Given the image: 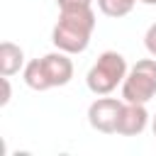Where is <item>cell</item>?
Returning <instances> with one entry per match:
<instances>
[{"label": "cell", "instance_id": "1", "mask_svg": "<svg viewBox=\"0 0 156 156\" xmlns=\"http://www.w3.org/2000/svg\"><path fill=\"white\" fill-rule=\"evenodd\" d=\"M93 29H95L93 5L63 7V10H58V22L54 24L51 41L56 49H61L66 54H83L90 44Z\"/></svg>", "mask_w": 156, "mask_h": 156}, {"label": "cell", "instance_id": "2", "mask_svg": "<svg viewBox=\"0 0 156 156\" xmlns=\"http://www.w3.org/2000/svg\"><path fill=\"white\" fill-rule=\"evenodd\" d=\"M68 56L71 54L58 49V51H51L41 58H32L24 66V83L39 93L68 85L73 78V61Z\"/></svg>", "mask_w": 156, "mask_h": 156}, {"label": "cell", "instance_id": "3", "mask_svg": "<svg viewBox=\"0 0 156 156\" xmlns=\"http://www.w3.org/2000/svg\"><path fill=\"white\" fill-rule=\"evenodd\" d=\"M127 76V61L122 54L117 51H102L98 56V61L90 66L88 76H85V83H88V90L95 93V95H110L117 85H122Z\"/></svg>", "mask_w": 156, "mask_h": 156}, {"label": "cell", "instance_id": "4", "mask_svg": "<svg viewBox=\"0 0 156 156\" xmlns=\"http://www.w3.org/2000/svg\"><path fill=\"white\" fill-rule=\"evenodd\" d=\"M156 95V58L136 61L122 80V100L146 105Z\"/></svg>", "mask_w": 156, "mask_h": 156}, {"label": "cell", "instance_id": "5", "mask_svg": "<svg viewBox=\"0 0 156 156\" xmlns=\"http://www.w3.org/2000/svg\"><path fill=\"white\" fill-rule=\"evenodd\" d=\"M122 100L117 98H98L90 107H88V122L93 129L102 132V134H117V122H119V112H122Z\"/></svg>", "mask_w": 156, "mask_h": 156}, {"label": "cell", "instance_id": "6", "mask_svg": "<svg viewBox=\"0 0 156 156\" xmlns=\"http://www.w3.org/2000/svg\"><path fill=\"white\" fill-rule=\"evenodd\" d=\"M149 124V112L146 105L141 102H124L122 112H119V122H117V134L122 136H136L146 129Z\"/></svg>", "mask_w": 156, "mask_h": 156}, {"label": "cell", "instance_id": "7", "mask_svg": "<svg viewBox=\"0 0 156 156\" xmlns=\"http://www.w3.org/2000/svg\"><path fill=\"white\" fill-rule=\"evenodd\" d=\"M24 63V51L22 46L12 44V41H2L0 44V73L2 76H15Z\"/></svg>", "mask_w": 156, "mask_h": 156}, {"label": "cell", "instance_id": "8", "mask_svg": "<svg viewBox=\"0 0 156 156\" xmlns=\"http://www.w3.org/2000/svg\"><path fill=\"white\" fill-rule=\"evenodd\" d=\"M136 0H98V7L107 17H124L132 12Z\"/></svg>", "mask_w": 156, "mask_h": 156}, {"label": "cell", "instance_id": "9", "mask_svg": "<svg viewBox=\"0 0 156 156\" xmlns=\"http://www.w3.org/2000/svg\"><path fill=\"white\" fill-rule=\"evenodd\" d=\"M144 46H146V51L156 58V22L146 29V37H144Z\"/></svg>", "mask_w": 156, "mask_h": 156}, {"label": "cell", "instance_id": "10", "mask_svg": "<svg viewBox=\"0 0 156 156\" xmlns=\"http://www.w3.org/2000/svg\"><path fill=\"white\" fill-rule=\"evenodd\" d=\"M58 10L63 7H85V5H93V0H56Z\"/></svg>", "mask_w": 156, "mask_h": 156}, {"label": "cell", "instance_id": "11", "mask_svg": "<svg viewBox=\"0 0 156 156\" xmlns=\"http://www.w3.org/2000/svg\"><path fill=\"white\" fill-rule=\"evenodd\" d=\"M10 95H12V93H10V78L2 76V98H0V105H2V107L10 102Z\"/></svg>", "mask_w": 156, "mask_h": 156}, {"label": "cell", "instance_id": "12", "mask_svg": "<svg viewBox=\"0 0 156 156\" xmlns=\"http://www.w3.org/2000/svg\"><path fill=\"white\" fill-rule=\"evenodd\" d=\"M151 132H154V136H156V115L151 117Z\"/></svg>", "mask_w": 156, "mask_h": 156}, {"label": "cell", "instance_id": "13", "mask_svg": "<svg viewBox=\"0 0 156 156\" xmlns=\"http://www.w3.org/2000/svg\"><path fill=\"white\" fill-rule=\"evenodd\" d=\"M139 2H144V5H156V0H139Z\"/></svg>", "mask_w": 156, "mask_h": 156}]
</instances>
